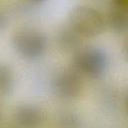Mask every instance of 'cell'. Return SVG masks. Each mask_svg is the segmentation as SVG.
I'll list each match as a JSON object with an SVG mask.
<instances>
[{
    "mask_svg": "<svg viewBox=\"0 0 128 128\" xmlns=\"http://www.w3.org/2000/svg\"><path fill=\"white\" fill-rule=\"evenodd\" d=\"M107 67L108 56L99 47H82L74 53L72 58V68L81 76L98 78L105 73Z\"/></svg>",
    "mask_w": 128,
    "mask_h": 128,
    "instance_id": "cell-1",
    "label": "cell"
},
{
    "mask_svg": "<svg viewBox=\"0 0 128 128\" xmlns=\"http://www.w3.org/2000/svg\"><path fill=\"white\" fill-rule=\"evenodd\" d=\"M12 45L16 53L22 58L35 60L45 53L47 39L40 30L32 27H23L13 34Z\"/></svg>",
    "mask_w": 128,
    "mask_h": 128,
    "instance_id": "cell-2",
    "label": "cell"
},
{
    "mask_svg": "<svg viewBox=\"0 0 128 128\" xmlns=\"http://www.w3.org/2000/svg\"><path fill=\"white\" fill-rule=\"evenodd\" d=\"M68 24L82 37H94L103 31L105 21L97 9L90 6H78L71 11Z\"/></svg>",
    "mask_w": 128,
    "mask_h": 128,
    "instance_id": "cell-3",
    "label": "cell"
},
{
    "mask_svg": "<svg viewBox=\"0 0 128 128\" xmlns=\"http://www.w3.org/2000/svg\"><path fill=\"white\" fill-rule=\"evenodd\" d=\"M83 89L81 75L73 68L61 70L51 80V90L59 98H76Z\"/></svg>",
    "mask_w": 128,
    "mask_h": 128,
    "instance_id": "cell-4",
    "label": "cell"
},
{
    "mask_svg": "<svg viewBox=\"0 0 128 128\" xmlns=\"http://www.w3.org/2000/svg\"><path fill=\"white\" fill-rule=\"evenodd\" d=\"M14 118L22 128H39L44 122L45 114L41 108L35 105L23 104L15 110Z\"/></svg>",
    "mask_w": 128,
    "mask_h": 128,
    "instance_id": "cell-5",
    "label": "cell"
},
{
    "mask_svg": "<svg viewBox=\"0 0 128 128\" xmlns=\"http://www.w3.org/2000/svg\"><path fill=\"white\" fill-rule=\"evenodd\" d=\"M82 36L69 24L62 27L56 36V41L61 50L65 52H77L81 49Z\"/></svg>",
    "mask_w": 128,
    "mask_h": 128,
    "instance_id": "cell-6",
    "label": "cell"
},
{
    "mask_svg": "<svg viewBox=\"0 0 128 128\" xmlns=\"http://www.w3.org/2000/svg\"><path fill=\"white\" fill-rule=\"evenodd\" d=\"M107 22L109 27L117 33L128 32V9L112 5L109 10Z\"/></svg>",
    "mask_w": 128,
    "mask_h": 128,
    "instance_id": "cell-7",
    "label": "cell"
},
{
    "mask_svg": "<svg viewBox=\"0 0 128 128\" xmlns=\"http://www.w3.org/2000/svg\"><path fill=\"white\" fill-rule=\"evenodd\" d=\"M14 86V77L9 66L2 64L0 66V91L1 95H8Z\"/></svg>",
    "mask_w": 128,
    "mask_h": 128,
    "instance_id": "cell-8",
    "label": "cell"
},
{
    "mask_svg": "<svg viewBox=\"0 0 128 128\" xmlns=\"http://www.w3.org/2000/svg\"><path fill=\"white\" fill-rule=\"evenodd\" d=\"M80 122L78 118L72 113H64L59 119L60 128H79Z\"/></svg>",
    "mask_w": 128,
    "mask_h": 128,
    "instance_id": "cell-9",
    "label": "cell"
},
{
    "mask_svg": "<svg viewBox=\"0 0 128 128\" xmlns=\"http://www.w3.org/2000/svg\"><path fill=\"white\" fill-rule=\"evenodd\" d=\"M112 5L128 9V0H112Z\"/></svg>",
    "mask_w": 128,
    "mask_h": 128,
    "instance_id": "cell-10",
    "label": "cell"
},
{
    "mask_svg": "<svg viewBox=\"0 0 128 128\" xmlns=\"http://www.w3.org/2000/svg\"><path fill=\"white\" fill-rule=\"evenodd\" d=\"M123 54H124L126 60L128 61V38H126L123 43Z\"/></svg>",
    "mask_w": 128,
    "mask_h": 128,
    "instance_id": "cell-11",
    "label": "cell"
},
{
    "mask_svg": "<svg viewBox=\"0 0 128 128\" xmlns=\"http://www.w3.org/2000/svg\"><path fill=\"white\" fill-rule=\"evenodd\" d=\"M29 1L35 2V3H40V2H43V1H45V0H29Z\"/></svg>",
    "mask_w": 128,
    "mask_h": 128,
    "instance_id": "cell-12",
    "label": "cell"
},
{
    "mask_svg": "<svg viewBox=\"0 0 128 128\" xmlns=\"http://www.w3.org/2000/svg\"><path fill=\"white\" fill-rule=\"evenodd\" d=\"M127 108H128V97H127Z\"/></svg>",
    "mask_w": 128,
    "mask_h": 128,
    "instance_id": "cell-13",
    "label": "cell"
}]
</instances>
